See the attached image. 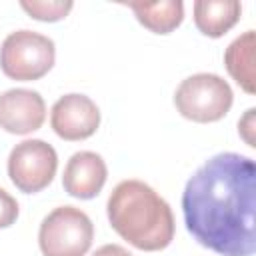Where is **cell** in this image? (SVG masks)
Wrapping results in <instances>:
<instances>
[{
  "instance_id": "6da1fadb",
  "label": "cell",
  "mask_w": 256,
  "mask_h": 256,
  "mask_svg": "<svg viewBox=\"0 0 256 256\" xmlns=\"http://www.w3.org/2000/svg\"><path fill=\"white\" fill-rule=\"evenodd\" d=\"M186 230L220 256L256 250V164L236 152L208 158L182 192Z\"/></svg>"
},
{
  "instance_id": "7a4b0ae2",
  "label": "cell",
  "mask_w": 256,
  "mask_h": 256,
  "mask_svg": "<svg viewBox=\"0 0 256 256\" xmlns=\"http://www.w3.org/2000/svg\"><path fill=\"white\" fill-rule=\"evenodd\" d=\"M106 212L114 232L138 250L158 252L174 238L168 202L142 180H122L112 190Z\"/></svg>"
},
{
  "instance_id": "3957f363",
  "label": "cell",
  "mask_w": 256,
  "mask_h": 256,
  "mask_svg": "<svg viewBox=\"0 0 256 256\" xmlns=\"http://www.w3.org/2000/svg\"><path fill=\"white\" fill-rule=\"evenodd\" d=\"M232 88L218 74L200 72L180 82L174 92L176 110L192 122L208 124L222 120L232 108Z\"/></svg>"
},
{
  "instance_id": "277c9868",
  "label": "cell",
  "mask_w": 256,
  "mask_h": 256,
  "mask_svg": "<svg viewBox=\"0 0 256 256\" xmlns=\"http://www.w3.org/2000/svg\"><path fill=\"white\" fill-rule=\"evenodd\" d=\"M54 60V42L32 30H16L8 34L0 46V68L10 80H40L52 70Z\"/></svg>"
},
{
  "instance_id": "5b68a950",
  "label": "cell",
  "mask_w": 256,
  "mask_h": 256,
  "mask_svg": "<svg viewBox=\"0 0 256 256\" xmlns=\"http://www.w3.org/2000/svg\"><path fill=\"white\" fill-rule=\"evenodd\" d=\"M94 240V226L86 212L74 206L54 208L40 224L38 246L44 256H84Z\"/></svg>"
},
{
  "instance_id": "8992f818",
  "label": "cell",
  "mask_w": 256,
  "mask_h": 256,
  "mask_svg": "<svg viewBox=\"0 0 256 256\" xmlns=\"http://www.w3.org/2000/svg\"><path fill=\"white\" fill-rule=\"evenodd\" d=\"M56 168V150L48 142L38 138L16 144L8 156L10 182L24 194H36L44 190L54 180Z\"/></svg>"
},
{
  "instance_id": "52a82bcc",
  "label": "cell",
  "mask_w": 256,
  "mask_h": 256,
  "mask_svg": "<svg viewBox=\"0 0 256 256\" xmlns=\"http://www.w3.org/2000/svg\"><path fill=\"white\" fill-rule=\"evenodd\" d=\"M50 126L62 140H86L100 126V110L84 94H64L50 110Z\"/></svg>"
},
{
  "instance_id": "ba28073f",
  "label": "cell",
  "mask_w": 256,
  "mask_h": 256,
  "mask_svg": "<svg viewBox=\"0 0 256 256\" xmlns=\"http://www.w3.org/2000/svg\"><path fill=\"white\" fill-rule=\"evenodd\" d=\"M46 120L44 98L36 90L12 88L0 94V128L10 134H30Z\"/></svg>"
},
{
  "instance_id": "9c48e42d",
  "label": "cell",
  "mask_w": 256,
  "mask_h": 256,
  "mask_svg": "<svg viewBox=\"0 0 256 256\" xmlns=\"http://www.w3.org/2000/svg\"><path fill=\"white\" fill-rule=\"evenodd\" d=\"M106 176L108 168L102 156L90 150H80L66 162L62 186L72 198L90 200L100 194L106 184Z\"/></svg>"
},
{
  "instance_id": "30bf717a",
  "label": "cell",
  "mask_w": 256,
  "mask_h": 256,
  "mask_svg": "<svg viewBox=\"0 0 256 256\" xmlns=\"http://www.w3.org/2000/svg\"><path fill=\"white\" fill-rule=\"evenodd\" d=\"M242 14L238 0H196L194 24L208 38H220L236 26Z\"/></svg>"
},
{
  "instance_id": "8fae6325",
  "label": "cell",
  "mask_w": 256,
  "mask_h": 256,
  "mask_svg": "<svg viewBox=\"0 0 256 256\" xmlns=\"http://www.w3.org/2000/svg\"><path fill=\"white\" fill-rule=\"evenodd\" d=\"M136 16V20L154 34H170L184 20V4L180 0L160 2H124Z\"/></svg>"
},
{
  "instance_id": "7c38bea8",
  "label": "cell",
  "mask_w": 256,
  "mask_h": 256,
  "mask_svg": "<svg viewBox=\"0 0 256 256\" xmlns=\"http://www.w3.org/2000/svg\"><path fill=\"white\" fill-rule=\"evenodd\" d=\"M254 50H256V36L254 30L244 32L238 36L224 52V66L228 74L236 80V84L248 92L254 94Z\"/></svg>"
},
{
  "instance_id": "4fadbf2b",
  "label": "cell",
  "mask_w": 256,
  "mask_h": 256,
  "mask_svg": "<svg viewBox=\"0 0 256 256\" xmlns=\"http://www.w3.org/2000/svg\"><path fill=\"white\" fill-rule=\"evenodd\" d=\"M72 2L70 0H22L20 8L34 20L40 22H58L62 18L68 16V12L72 10Z\"/></svg>"
},
{
  "instance_id": "5bb4252c",
  "label": "cell",
  "mask_w": 256,
  "mask_h": 256,
  "mask_svg": "<svg viewBox=\"0 0 256 256\" xmlns=\"http://www.w3.org/2000/svg\"><path fill=\"white\" fill-rule=\"evenodd\" d=\"M18 212H20L18 202L4 188H0V228L12 226L18 218Z\"/></svg>"
},
{
  "instance_id": "9a60e30c",
  "label": "cell",
  "mask_w": 256,
  "mask_h": 256,
  "mask_svg": "<svg viewBox=\"0 0 256 256\" xmlns=\"http://www.w3.org/2000/svg\"><path fill=\"white\" fill-rule=\"evenodd\" d=\"M254 108H250V110H246V114H244V118L238 122V132H240V136L246 140V144L248 146H256L254 144V136H252V132H254Z\"/></svg>"
},
{
  "instance_id": "2e32d148",
  "label": "cell",
  "mask_w": 256,
  "mask_h": 256,
  "mask_svg": "<svg viewBox=\"0 0 256 256\" xmlns=\"http://www.w3.org/2000/svg\"><path fill=\"white\" fill-rule=\"evenodd\" d=\"M92 256H132V254L120 244H104Z\"/></svg>"
}]
</instances>
